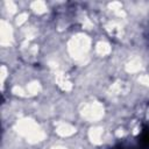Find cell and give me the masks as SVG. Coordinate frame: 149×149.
Here are the masks:
<instances>
[{
	"instance_id": "obj_1",
	"label": "cell",
	"mask_w": 149,
	"mask_h": 149,
	"mask_svg": "<svg viewBox=\"0 0 149 149\" xmlns=\"http://www.w3.org/2000/svg\"><path fill=\"white\" fill-rule=\"evenodd\" d=\"M111 149H149V126H144L141 134L135 141H122L113 146Z\"/></svg>"
},
{
	"instance_id": "obj_2",
	"label": "cell",
	"mask_w": 149,
	"mask_h": 149,
	"mask_svg": "<svg viewBox=\"0 0 149 149\" xmlns=\"http://www.w3.org/2000/svg\"><path fill=\"white\" fill-rule=\"evenodd\" d=\"M148 105H149V104H148Z\"/></svg>"
}]
</instances>
